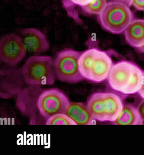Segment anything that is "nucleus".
I'll return each mask as SVG.
<instances>
[{"label": "nucleus", "instance_id": "1", "mask_svg": "<svg viewBox=\"0 0 144 155\" xmlns=\"http://www.w3.org/2000/svg\"><path fill=\"white\" fill-rule=\"evenodd\" d=\"M24 82L30 86L53 85L57 79L54 60L49 56L30 57L21 69Z\"/></svg>", "mask_w": 144, "mask_h": 155}, {"label": "nucleus", "instance_id": "2", "mask_svg": "<svg viewBox=\"0 0 144 155\" xmlns=\"http://www.w3.org/2000/svg\"><path fill=\"white\" fill-rule=\"evenodd\" d=\"M87 105L93 119L100 122L115 121L124 107L121 98L111 92L92 93L88 98Z\"/></svg>", "mask_w": 144, "mask_h": 155}, {"label": "nucleus", "instance_id": "3", "mask_svg": "<svg viewBox=\"0 0 144 155\" xmlns=\"http://www.w3.org/2000/svg\"><path fill=\"white\" fill-rule=\"evenodd\" d=\"M98 21L102 29L113 34L124 32L134 20L130 7L124 3L110 2L98 15Z\"/></svg>", "mask_w": 144, "mask_h": 155}, {"label": "nucleus", "instance_id": "4", "mask_svg": "<svg viewBox=\"0 0 144 155\" xmlns=\"http://www.w3.org/2000/svg\"><path fill=\"white\" fill-rule=\"evenodd\" d=\"M82 53L72 49H65L57 53L54 59L57 79L69 83H78L85 80L80 73L78 64Z\"/></svg>", "mask_w": 144, "mask_h": 155}, {"label": "nucleus", "instance_id": "5", "mask_svg": "<svg viewBox=\"0 0 144 155\" xmlns=\"http://www.w3.org/2000/svg\"><path fill=\"white\" fill-rule=\"evenodd\" d=\"M70 104L66 94L57 88L43 91L36 101L39 113L46 120L58 113L66 114Z\"/></svg>", "mask_w": 144, "mask_h": 155}, {"label": "nucleus", "instance_id": "6", "mask_svg": "<svg viewBox=\"0 0 144 155\" xmlns=\"http://www.w3.org/2000/svg\"><path fill=\"white\" fill-rule=\"evenodd\" d=\"M26 51L19 36L9 34L1 38L0 58L2 62L11 66H15L24 58Z\"/></svg>", "mask_w": 144, "mask_h": 155}, {"label": "nucleus", "instance_id": "7", "mask_svg": "<svg viewBox=\"0 0 144 155\" xmlns=\"http://www.w3.org/2000/svg\"><path fill=\"white\" fill-rule=\"evenodd\" d=\"M135 65L124 60L113 65L108 77L110 87L115 91L123 93L130 81Z\"/></svg>", "mask_w": 144, "mask_h": 155}, {"label": "nucleus", "instance_id": "8", "mask_svg": "<svg viewBox=\"0 0 144 155\" xmlns=\"http://www.w3.org/2000/svg\"><path fill=\"white\" fill-rule=\"evenodd\" d=\"M113 62L109 55L98 49L91 64L87 80L93 83H101L108 77Z\"/></svg>", "mask_w": 144, "mask_h": 155}, {"label": "nucleus", "instance_id": "9", "mask_svg": "<svg viewBox=\"0 0 144 155\" xmlns=\"http://www.w3.org/2000/svg\"><path fill=\"white\" fill-rule=\"evenodd\" d=\"M21 35L26 51L30 53H42L50 48L46 36L39 30L33 28L24 29L21 31Z\"/></svg>", "mask_w": 144, "mask_h": 155}, {"label": "nucleus", "instance_id": "10", "mask_svg": "<svg viewBox=\"0 0 144 155\" xmlns=\"http://www.w3.org/2000/svg\"><path fill=\"white\" fill-rule=\"evenodd\" d=\"M127 42L133 48L144 44V20H133L124 31Z\"/></svg>", "mask_w": 144, "mask_h": 155}, {"label": "nucleus", "instance_id": "11", "mask_svg": "<svg viewBox=\"0 0 144 155\" xmlns=\"http://www.w3.org/2000/svg\"><path fill=\"white\" fill-rule=\"evenodd\" d=\"M66 114L77 125H92L94 120L88 110L87 104L83 102H71Z\"/></svg>", "mask_w": 144, "mask_h": 155}, {"label": "nucleus", "instance_id": "12", "mask_svg": "<svg viewBox=\"0 0 144 155\" xmlns=\"http://www.w3.org/2000/svg\"><path fill=\"white\" fill-rule=\"evenodd\" d=\"M112 122L117 125H141V119L137 108L127 105L124 107L117 120Z\"/></svg>", "mask_w": 144, "mask_h": 155}, {"label": "nucleus", "instance_id": "13", "mask_svg": "<svg viewBox=\"0 0 144 155\" xmlns=\"http://www.w3.org/2000/svg\"><path fill=\"white\" fill-rule=\"evenodd\" d=\"M98 49L93 48L83 51L79 58L78 64L81 75L85 79L88 80L91 64Z\"/></svg>", "mask_w": 144, "mask_h": 155}, {"label": "nucleus", "instance_id": "14", "mask_svg": "<svg viewBox=\"0 0 144 155\" xmlns=\"http://www.w3.org/2000/svg\"><path fill=\"white\" fill-rule=\"evenodd\" d=\"M143 81V71L136 64L130 81L122 94L132 95L138 92L141 88Z\"/></svg>", "mask_w": 144, "mask_h": 155}, {"label": "nucleus", "instance_id": "15", "mask_svg": "<svg viewBox=\"0 0 144 155\" xmlns=\"http://www.w3.org/2000/svg\"><path fill=\"white\" fill-rule=\"evenodd\" d=\"M46 125H77L71 118L65 113H58L50 117L46 120Z\"/></svg>", "mask_w": 144, "mask_h": 155}, {"label": "nucleus", "instance_id": "16", "mask_svg": "<svg viewBox=\"0 0 144 155\" xmlns=\"http://www.w3.org/2000/svg\"><path fill=\"white\" fill-rule=\"evenodd\" d=\"M107 4L106 0H93L88 5L81 8L83 12L87 14L99 15Z\"/></svg>", "mask_w": 144, "mask_h": 155}, {"label": "nucleus", "instance_id": "17", "mask_svg": "<svg viewBox=\"0 0 144 155\" xmlns=\"http://www.w3.org/2000/svg\"><path fill=\"white\" fill-rule=\"evenodd\" d=\"M132 5L137 10L144 11V0H133Z\"/></svg>", "mask_w": 144, "mask_h": 155}, {"label": "nucleus", "instance_id": "18", "mask_svg": "<svg viewBox=\"0 0 144 155\" xmlns=\"http://www.w3.org/2000/svg\"><path fill=\"white\" fill-rule=\"evenodd\" d=\"M72 3L76 5L83 7L88 5L93 0H70Z\"/></svg>", "mask_w": 144, "mask_h": 155}, {"label": "nucleus", "instance_id": "19", "mask_svg": "<svg viewBox=\"0 0 144 155\" xmlns=\"http://www.w3.org/2000/svg\"><path fill=\"white\" fill-rule=\"evenodd\" d=\"M141 120L144 119V100L142 101L137 108Z\"/></svg>", "mask_w": 144, "mask_h": 155}, {"label": "nucleus", "instance_id": "20", "mask_svg": "<svg viewBox=\"0 0 144 155\" xmlns=\"http://www.w3.org/2000/svg\"><path fill=\"white\" fill-rule=\"evenodd\" d=\"M111 2H119L120 3H124L126 4L129 7H130L132 5L133 0H111Z\"/></svg>", "mask_w": 144, "mask_h": 155}, {"label": "nucleus", "instance_id": "21", "mask_svg": "<svg viewBox=\"0 0 144 155\" xmlns=\"http://www.w3.org/2000/svg\"><path fill=\"white\" fill-rule=\"evenodd\" d=\"M138 93L141 98L144 100V71H143V81L141 88L139 91Z\"/></svg>", "mask_w": 144, "mask_h": 155}, {"label": "nucleus", "instance_id": "22", "mask_svg": "<svg viewBox=\"0 0 144 155\" xmlns=\"http://www.w3.org/2000/svg\"><path fill=\"white\" fill-rule=\"evenodd\" d=\"M137 50L138 51H139V52L141 53H144V44H143L142 46L139 47V48H137Z\"/></svg>", "mask_w": 144, "mask_h": 155}, {"label": "nucleus", "instance_id": "23", "mask_svg": "<svg viewBox=\"0 0 144 155\" xmlns=\"http://www.w3.org/2000/svg\"><path fill=\"white\" fill-rule=\"evenodd\" d=\"M141 125H144V119L141 120Z\"/></svg>", "mask_w": 144, "mask_h": 155}]
</instances>
